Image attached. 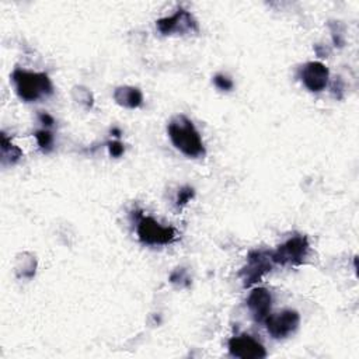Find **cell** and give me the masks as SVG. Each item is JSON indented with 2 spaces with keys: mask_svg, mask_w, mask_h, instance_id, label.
I'll return each mask as SVG.
<instances>
[{
  "mask_svg": "<svg viewBox=\"0 0 359 359\" xmlns=\"http://www.w3.org/2000/svg\"><path fill=\"white\" fill-rule=\"evenodd\" d=\"M309 240L306 236L294 234L272 251V259L278 265H300L309 254Z\"/></svg>",
  "mask_w": 359,
  "mask_h": 359,
  "instance_id": "3957f363",
  "label": "cell"
},
{
  "mask_svg": "<svg viewBox=\"0 0 359 359\" xmlns=\"http://www.w3.org/2000/svg\"><path fill=\"white\" fill-rule=\"evenodd\" d=\"M114 100L118 105L135 109L139 108L143 102V94L139 88L132 86H121L116 87L114 91Z\"/></svg>",
  "mask_w": 359,
  "mask_h": 359,
  "instance_id": "8fae6325",
  "label": "cell"
},
{
  "mask_svg": "<svg viewBox=\"0 0 359 359\" xmlns=\"http://www.w3.org/2000/svg\"><path fill=\"white\" fill-rule=\"evenodd\" d=\"M194 195H195L194 188H191V187H182V188L180 189L178 195H177V201H175L177 206H178V208H182L184 205H187V203L194 198Z\"/></svg>",
  "mask_w": 359,
  "mask_h": 359,
  "instance_id": "9a60e30c",
  "label": "cell"
},
{
  "mask_svg": "<svg viewBox=\"0 0 359 359\" xmlns=\"http://www.w3.org/2000/svg\"><path fill=\"white\" fill-rule=\"evenodd\" d=\"M74 91L76 93H79V101L81 102V104H86L87 107H91L93 105V97H91V93L88 91V90H86V88H83V87H77V88H74Z\"/></svg>",
  "mask_w": 359,
  "mask_h": 359,
  "instance_id": "e0dca14e",
  "label": "cell"
},
{
  "mask_svg": "<svg viewBox=\"0 0 359 359\" xmlns=\"http://www.w3.org/2000/svg\"><path fill=\"white\" fill-rule=\"evenodd\" d=\"M17 95L25 102H34L53 93V86L46 73L14 69L11 73Z\"/></svg>",
  "mask_w": 359,
  "mask_h": 359,
  "instance_id": "7a4b0ae2",
  "label": "cell"
},
{
  "mask_svg": "<svg viewBox=\"0 0 359 359\" xmlns=\"http://www.w3.org/2000/svg\"><path fill=\"white\" fill-rule=\"evenodd\" d=\"M297 77L309 91L320 93L328 86L330 72L321 62H307L300 66Z\"/></svg>",
  "mask_w": 359,
  "mask_h": 359,
  "instance_id": "52a82bcc",
  "label": "cell"
},
{
  "mask_svg": "<svg viewBox=\"0 0 359 359\" xmlns=\"http://www.w3.org/2000/svg\"><path fill=\"white\" fill-rule=\"evenodd\" d=\"M108 151L112 157H121L125 151V147L119 140H112L108 143Z\"/></svg>",
  "mask_w": 359,
  "mask_h": 359,
  "instance_id": "ac0fdd59",
  "label": "cell"
},
{
  "mask_svg": "<svg viewBox=\"0 0 359 359\" xmlns=\"http://www.w3.org/2000/svg\"><path fill=\"white\" fill-rule=\"evenodd\" d=\"M136 234L140 243L146 245H164L175 238L172 227H165L150 216L139 217L136 223Z\"/></svg>",
  "mask_w": 359,
  "mask_h": 359,
  "instance_id": "5b68a950",
  "label": "cell"
},
{
  "mask_svg": "<svg viewBox=\"0 0 359 359\" xmlns=\"http://www.w3.org/2000/svg\"><path fill=\"white\" fill-rule=\"evenodd\" d=\"M247 307L255 321L264 323L272 307L271 293L265 287H254L247 297Z\"/></svg>",
  "mask_w": 359,
  "mask_h": 359,
  "instance_id": "30bf717a",
  "label": "cell"
},
{
  "mask_svg": "<svg viewBox=\"0 0 359 359\" xmlns=\"http://www.w3.org/2000/svg\"><path fill=\"white\" fill-rule=\"evenodd\" d=\"M34 136H35L36 143H38V146L42 151L48 153V151L52 150V147H53V135L49 130H46V129L36 130Z\"/></svg>",
  "mask_w": 359,
  "mask_h": 359,
  "instance_id": "4fadbf2b",
  "label": "cell"
},
{
  "mask_svg": "<svg viewBox=\"0 0 359 359\" xmlns=\"http://www.w3.org/2000/svg\"><path fill=\"white\" fill-rule=\"evenodd\" d=\"M264 324L272 338L283 339L297 330L300 324V316L296 310L285 309L278 313H269L264 320Z\"/></svg>",
  "mask_w": 359,
  "mask_h": 359,
  "instance_id": "8992f818",
  "label": "cell"
},
{
  "mask_svg": "<svg viewBox=\"0 0 359 359\" xmlns=\"http://www.w3.org/2000/svg\"><path fill=\"white\" fill-rule=\"evenodd\" d=\"M272 251L254 250L247 255V264L240 271V278L244 287H248L261 280V278L273 268Z\"/></svg>",
  "mask_w": 359,
  "mask_h": 359,
  "instance_id": "277c9868",
  "label": "cell"
},
{
  "mask_svg": "<svg viewBox=\"0 0 359 359\" xmlns=\"http://www.w3.org/2000/svg\"><path fill=\"white\" fill-rule=\"evenodd\" d=\"M0 149H1V164L3 165L14 164L22 157V151L20 150V147L13 144L6 133H1Z\"/></svg>",
  "mask_w": 359,
  "mask_h": 359,
  "instance_id": "7c38bea8",
  "label": "cell"
},
{
  "mask_svg": "<svg viewBox=\"0 0 359 359\" xmlns=\"http://www.w3.org/2000/svg\"><path fill=\"white\" fill-rule=\"evenodd\" d=\"M39 121H41L43 125H46V126H52V125L55 123V119H53L49 114H46V112L39 114Z\"/></svg>",
  "mask_w": 359,
  "mask_h": 359,
  "instance_id": "d6986e66",
  "label": "cell"
},
{
  "mask_svg": "<svg viewBox=\"0 0 359 359\" xmlns=\"http://www.w3.org/2000/svg\"><path fill=\"white\" fill-rule=\"evenodd\" d=\"M167 132L175 149H178L187 157L198 158L205 156L206 150L202 137L192 121L185 115L174 116L167 126Z\"/></svg>",
  "mask_w": 359,
  "mask_h": 359,
  "instance_id": "6da1fadb",
  "label": "cell"
},
{
  "mask_svg": "<svg viewBox=\"0 0 359 359\" xmlns=\"http://www.w3.org/2000/svg\"><path fill=\"white\" fill-rule=\"evenodd\" d=\"M157 28L163 35H171V34H188V32H196L198 24L195 18L191 15V13L185 10H178L170 17L160 18L157 21Z\"/></svg>",
  "mask_w": 359,
  "mask_h": 359,
  "instance_id": "9c48e42d",
  "label": "cell"
},
{
  "mask_svg": "<svg viewBox=\"0 0 359 359\" xmlns=\"http://www.w3.org/2000/svg\"><path fill=\"white\" fill-rule=\"evenodd\" d=\"M213 83L222 91H229V90L233 88V80L229 76L222 74V73H219L213 77Z\"/></svg>",
  "mask_w": 359,
  "mask_h": 359,
  "instance_id": "2e32d148",
  "label": "cell"
},
{
  "mask_svg": "<svg viewBox=\"0 0 359 359\" xmlns=\"http://www.w3.org/2000/svg\"><path fill=\"white\" fill-rule=\"evenodd\" d=\"M229 352L234 358L240 359H261L266 356L264 345L248 334L231 337L229 339Z\"/></svg>",
  "mask_w": 359,
  "mask_h": 359,
  "instance_id": "ba28073f",
  "label": "cell"
},
{
  "mask_svg": "<svg viewBox=\"0 0 359 359\" xmlns=\"http://www.w3.org/2000/svg\"><path fill=\"white\" fill-rule=\"evenodd\" d=\"M170 280H171V283L178 285L180 287L188 286V285L191 283V279H189V276H188V272H187L184 268H177V269L171 273Z\"/></svg>",
  "mask_w": 359,
  "mask_h": 359,
  "instance_id": "5bb4252c",
  "label": "cell"
}]
</instances>
